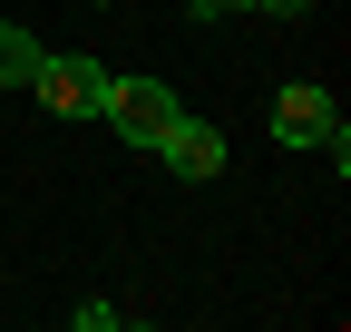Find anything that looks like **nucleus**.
Returning a JSON list of instances; mask_svg holds the SVG:
<instances>
[{
	"label": "nucleus",
	"mask_w": 351,
	"mask_h": 332,
	"mask_svg": "<svg viewBox=\"0 0 351 332\" xmlns=\"http://www.w3.org/2000/svg\"><path fill=\"white\" fill-rule=\"evenodd\" d=\"M234 10V0H186V20H225Z\"/></svg>",
	"instance_id": "8"
},
{
	"label": "nucleus",
	"mask_w": 351,
	"mask_h": 332,
	"mask_svg": "<svg viewBox=\"0 0 351 332\" xmlns=\"http://www.w3.org/2000/svg\"><path fill=\"white\" fill-rule=\"evenodd\" d=\"M332 117H341V108H332V88H313V78H293V88L274 98V147H313V137L332 128Z\"/></svg>",
	"instance_id": "4"
},
{
	"label": "nucleus",
	"mask_w": 351,
	"mask_h": 332,
	"mask_svg": "<svg viewBox=\"0 0 351 332\" xmlns=\"http://www.w3.org/2000/svg\"><path fill=\"white\" fill-rule=\"evenodd\" d=\"M234 10H263V20H302L313 0H234Z\"/></svg>",
	"instance_id": "7"
},
{
	"label": "nucleus",
	"mask_w": 351,
	"mask_h": 332,
	"mask_svg": "<svg viewBox=\"0 0 351 332\" xmlns=\"http://www.w3.org/2000/svg\"><path fill=\"white\" fill-rule=\"evenodd\" d=\"M147 156L166 166V176H186V186H215V176H225V128H215V117H195V108H176L166 137H156Z\"/></svg>",
	"instance_id": "2"
},
{
	"label": "nucleus",
	"mask_w": 351,
	"mask_h": 332,
	"mask_svg": "<svg viewBox=\"0 0 351 332\" xmlns=\"http://www.w3.org/2000/svg\"><path fill=\"white\" fill-rule=\"evenodd\" d=\"M166 117H176V88H166L156 69H127L117 88H108V117H98V128H117L127 147H156V137H166Z\"/></svg>",
	"instance_id": "3"
},
{
	"label": "nucleus",
	"mask_w": 351,
	"mask_h": 332,
	"mask_svg": "<svg viewBox=\"0 0 351 332\" xmlns=\"http://www.w3.org/2000/svg\"><path fill=\"white\" fill-rule=\"evenodd\" d=\"M108 88H117V69L69 59V49H49V59H39V78H29V98L49 108V117H108Z\"/></svg>",
	"instance_id": "1"
},
{
	"label": "nucleus",
	"mask_w": 351,
	"mask_h": 332,
	"mask_svg": "<svg viewBox=\"0 0 351 332\" xmlns=\"http://www.w3.org/2000/svg\"><path fill=\"white\" fill-rule=\"evenodd\" d=\"M39 59H49V49H39L20 20H0V88H29V78H39Z\"/></svg>",
	"instance_id": "5"
},
{
	"label": "nucleus",
	"mask_w": 351,
	"mask_h": 332,
	"mask_svg": "<svg viewBox=\"0 0 351 332\" xmlns=\"http://www.w3.org/2000/svg\"><path fill=\"white\" fill-rule=\"evenodd\" d=\"M78 332H127V303H69Z\"/></svg>",
	"instance_id": "6"
}]
</instances>
